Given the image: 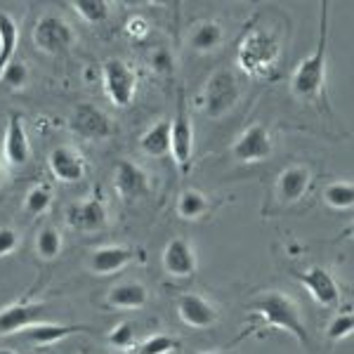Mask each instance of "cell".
Instances as JSON below:
<instances>
[{"instance_id":"obj_38","label":"cell","mask_w":354,"mask_h":354,"mask_svg":"<svg viewBox=\"0 0 354 354\" xmlns=\"http://www.w3.org/2000/svg\"><path fill=\"white\" fill-rule=\"evenodd\" d=\"M3 165L5 163H3V158H0V187H3Z\"/></svg>"},{"instance_id":"obj_35","label":"cell","mask_w":354,"mask_h":354,"mask_svg":"<svg viewBox=\"0 0 354 354\" xmlns=\"http://www.w3.org/2000/svg\"><path fill=\"white\" fill-rule=\"evenodd\" d=\"M125 33H128L130 38H135V41H142V38L149 36V24H147L145 17H130L128 21H125Z\"/></svg>"},{"instance_id":"obj_11","label":"cell","mask_w":354,"mask_h":354,"mask_svg":"<svg viewBox=\"0 0 354 354\" xmlns=\"http://www.w3.org/2000/svg\"><path fill=\"white\" fill-rule=\"evenodd\" d=\"M66 222L78 232H100L109 225V205L102 194H95L85 201L68 205Z\"/></svg>"},{"instance_id":"obj_27","label":"cell","mask_w":354,"mask_h":354,"mask_svg":"<svg viewBox=\"0 0 354 354\" xmlns=\"http://www.w3.org/2000/svg\"><path fill=\"white\" fill-rule=\"evenodd\" d=\"M324 203L330 205L333 210H352L354 205V185L350 180L330 182L324 189Z\"/></svg>"},{"instance_id":"obj_8","label":"cell","mask_w":354,"mask_h":354,"mask_svg":"<svg viewBox=\"0 0 354 354\" xmlns=\"http://www.w3.org/2000/svg\"><path fill=\"white\" fill-rule=\"evenodd\" d=\"M68 128L76 137L88 142L109 140L113 135V121L100 106L90 104V102L73 106V111L68 113Z\"/></svg>"},{"instance_id":"obj_28","label":"cell","mask_w":354,"mask_h":354,"mask_svg":"<svg viewBox=\"0 0 354 354\" xmlns=\"http://www.w3.org/2000/svg\"><path fill=\"white\" fill-rule=\"evenodd\" d=\"M53 205V187L50 185H33L24 196V213L28 218H38V215L48 213V208Z\"/></svg>"},{"instance_id":"obj_34","label":"cell","mask_w":354,"mask_h":354,"mask_svg":"<svg viewBox=\"0 0 354 354\" xmlns=\"http://www.w3.org/2000/svg\"><path fill=\"white\" fill-rule=\"evenodd\" d=\"M19 248V234L12 227H0V258L12 255Z\"/></svg>"},{"instance_id":"obj_39","label":"cell","mask_w":354,"mask_h":354,"mask_svg":"<svg viewBox=\"0 0 354 354\" xmlns=\"http://www.w3.org/2000/svg\"><path fill=\"white\" fill-rule=\"evenodd\" d=\"M0 354H17V352H12V350H5V347H3V350H0Z\"/></svg>"},{"instance_id":"obj_10","label":"cell","mask_w":354,"mask_h":354,"mask_svg":"<svg viewBox=\"0 0 354 354\" xmlns=\"http://www.w3.org/2000/svg\"><path fill=\"white\" fill-rule=\"evenodd\" d=\"M295 279L322 307L333 310L340 305V286L330 270H326L324 265H310L307 270L295 272Z\"/></svg>"},{"instance_id":"obj_23","label":"cell","mask_w":354,"mask_h":354,"mask_svg":"<svg viewBox=\"0 0 354 354\" xmlns=\"http://www.w3.org/2000/svg\"><path fill=\"white\" fill-rule=\"evenodd\" d=\"M222 43H225V28L220 21H201V24H196L189 38L192 50H196L198 55L215 53L222 48Z\"/></svg>"},{"instance_id":"obj_4","label":"cell","mask_w":354,"mask_h":354,"mask_svg":"<svg viewBox=\"0 0 354 354\" xmlns=\"http://www.w3.org/2000/svg\"><path fill=\"white\" fill-rule=\"evenodd\" d=\"M239 100H241V83L234 71L220 68L208 78L203 88V109L208 118L220 121V118L230 116L236 109Z\"/></svg>"},{"instance_id":"obj_16","label":"cell","mask_w":354,"mask_h":354,"mask_svg":"<svg viewBox=\"0 0 354 354\" xmlns=\"http://www.w3.org/2000/svg\"><path fill=\"white\" fill-rule=\"evenodd\" d=\"M113 187H116L118 196L125 198V201H137V198H145L151 192V180L142 165L121 158L116 163V173H113Z\"/></svg>"},{"instance_id":"obj_14","label":"cell","mask_w":354,"mask_h":354,"mask_svg":"<svg viewBox=\"0 0 354 354\" xmlns=\"http://www.w3.org/2000/svg\"><path fill=\"white\" fill-rule=\"evenodd\" d=\"M0 158H3V163L12 165V168H21L31 158V142H28L26 121L21 113H10L3 137V156Z\"/></svg>"},{"instance_id":"obj_7","label":"cell","mask_w":354,"mask_h":354,"mask_svg":"<svg viewBox=\"0 0 354 354\" xmlns=\"http://www.w3.org/2000/svg\"><path fill=\"white\" fill-rule=\"evenodd\" d=\"M33 45L45 55H59L76 43V31L59 15H45L36 21L31 31Z\"/></svg>"},{"instance_id":"obj_29","label":"cell","mask_w":354,"mask_h":354,"mask_svg":"<svg viewBox=\"0 0 354 354\" xmlns=\"http://www.w3.org/2000/svg\"><path fill=\"white\" fill-rule=\"evenodd\" d=\"M182 342L175 335L168 333H153L149 338H145L142 342H137L135 352L137 354H173L180 350Z\"/></svg>"},{"instance_id":"obj_21","label":"cell","mask_w":354,"mask_h":354,"mask_svg":"<svg viewBox=\"0 0 354 354\" xmlns=\"http://www.w3.org/2000/svg\"><path fill=\"white\" fill-rule=\"evenodd\" d=\"M149 302V290L140 281H121L106 290V305L111 310H142Z\"/></svg>"},{"instance_id":"obj_22","label":"cell","mask_w":354,"mask_h":354,"mask_svg":"<svg viewBox=\"0 0 354 354\" xmlns=\"http://www.w3.org/2000/svg\"><path fill=\"white\" fill-rule=\"evenodd\" d=\"M140 149L151 158H161L170 153V118H161L142 133Z\"/></svg>"},{"instance_id":"obj_18","label":"cell","mask_w":354,"mask_h":354,"mask_svg":"<svg viewBox=\"0 0 354 354\" xmlns=\"http://www.w3.org/2000/svg\"><path fill=\"white\" fill-rule=\"evenodd\" d=\"M45 322V305L43 302L19 300L0 310V335H12L26 330L33 324Z\"/></svg>"},{"instance_id":"obj_15","label":"cell","mask_w":354,"mask_h":354,"mask_svg":"<svg viewBox=\"0 0 354 354\" xmlns=\"http://www.w3.org/2000/svg\"><path fill=\"white\" fill-rule=\"evenodd\" d=\"M48 168L55 180L64 182V185H76L88 173L83 153L68 145L53 147V151L48 153Z\"/></svg>"},{"instance_id":"obj_12","label":"cell","mask_w":354,"mask_h":354,"mask_svg":"<svg viewBox=\"0 0 354 354\" xmlns=\"http://www.w3.org/2000/svg\"><path fill=\"white\" fill-rule=\"evenodd\" d=\"M161 265L163 272L173 279H189L198 270V255L192 241H187L185 236H175L165 243L161 253Z\"/></svg>"},{"instance_id":"obj_31","label":"cell","mask_w":354,"mask_h":354,"mask_svg":"<svg viewBox=\"0 0 354 354\" xmlns=\"http://www.w3.org/2000/svg\"><path fill=\"white\" fill-rule=\"evenodd\" d=\"M106 342L113 350H135L137 347V328L133 322H118L109 333H106Z\"/></svg>"},{"instance_id":"obj_36","label":"cell","mask_w":354,"mask_h":354,"mask_svg":"<svg viewBox=\"0 0 354 354\" xmlns=\"http://www.w3.org/2000/svg\"><path fill=\"white\" fill-rule=\"evenodd\" d=\"M151 64L156 71H161V73H168L170 68H173V57H170L168 50H156L151 57Z\"/></svg>"},{"instance_id":"obj_26","label":"cell","mask_w":354,"mask_h":354,"mask_svg":"<svg viewBox=\"0 0 354 354\" xmlns=\"http://www.w3.org/2000/svg\"><path fill=\"white\" fill-rule=\"evenodd\" d=\"M62 248H64V236H62V232L57 227L48 225L36 234V253L41 260H57Z\"/></svg>"},{"instance_id":"obj_40","label":"cell","mask_w":354,"mask_h":354,"mask_svg":"<svg viewBox=\"0 0 354 354\" xmlns=\"http://www.w3.org/2000/svg\"><path fill=\"white\" fill-rule=\"evenodd\" d=\"M38 354H45V352H38Z\"/></svg>"},{"instance_id":"obj_6","label":"cell","mask_w":354,"mask_h":354,"mask_svg":"<svg viewBox=\"0 0 354 354\" xmlns=\"http://www.w3.org/2000/svg\"><path fill=\"white\" fill-rule=\"evenodd\" d=\"M102 85L113 106L128 109L137 95V71L123 59H106L102 64Z\"/></svg>"},{"instance_id":"obj_24","label":"cell","mask_w":354,"mask_h":354,"mask_svg":"<svg viewBox=\"0 0 354 354\" xmlns=\"http://www.w3.org/2000/svg\"><path fill=\"white\" fill-rule=\"evenodd\" d=\"M177 215H180L182 220L187 222H194V220H201L203 215L210 213V208H213V203H210V198L205 196L203 192L198 189H182L180 196H177Z\"/></svg>"},{"instance_id":"obj_1","label":"cell","mask_w":354,"mask_h":354,"mask_svg":"<svg viewBox=\"0 0 354 354\" xmlns=\"http://www.w3.org/2000/svg\"><path fill=\"white\" fill-rule=\"evenodd\" d=\"M245 310L250 312V317L258 319L262 326L267 328H279L283 333H290L295 340L300 342V347L312 352V338L307 333V326L302 322V314L295 298H290L283 290H265V293L255 295L253 300L245 305Z\"/></svg>"},{"instance_id":"obj_2","label":"cell","mask_w":354,"mask_h":354,"mask_svg":"<svg viewBox=\"0 0 354 354\" xmlns=\"http://www.w3.org/2000/svg\"><path fill=\"white\" fill-rule=\"evenodd\" d=\"M328 21H330V3H322V17H319V38L314 53L295 66L290 76V93L305 102H322L326 90V53H328Z\"/></svg>"},{"instance_id":"obj_37","label":"cell","mask_w":354,"mask_h":354,"mask_svg":"<svg viewBox=\"0 0 354 354\" xmlns=\"http://www.w3.org/2000/svg\"><path fill=\"white\" fill-rule=\"evenodd\" d=\"M203 354H234V352H225V350H215V352H203Z\"/></svg>"},{"instance_id":"obj_13","label":"cell","mask_w":354,"mask_h":354,"mask_svg":"<svg viewBox=\"0 0 354 354\" xmlns=\"http://www.w3.org/2000/svg\"><path fill=\"white\" fill-rule=\"evenodd\" d=\"M177 317L185 326L196 328V330H205L220 322V310L213 305L208 298L198 293H185L177 298Z\"/></svg>"},{"instance_id":"obj_33","label":"cell","mask_w":354,"mask_h":354,"mask_svg":"<svg viewBox=\"0 0 354 354\" xmlns=\"http://www.w3.org/2000/svg\"><path fill=\"white\" fill-rule=\"evenodd\" d=\"M354 330V317L352 312H338L326 326V338L330 342H342L345 338H350Z\"/></svg>"},{"instance_id":"obj_17","label":"cell","mask_w":354,"mask_h":354,"mask_svg":"<svg viewBox=\"0 0 354 354\" xmlns=\"http://www.w3.org/2000/svg\"><path fill=\"white\" fill-rule=\"evenodd\" d=\"M312 187V170L307 165H288L283 168L277 177V187H274V198L281 205H293L300 198H305V194Z\"/></svg>"},{"instance_id":"obj_9","label":"cell","mask_w":354,"mask_h":354,"mask_svg":"<svg viewBox=\"0 0 354 354\" xmlns=\"http://www.w3.org/2000/svg\"><path fill=\"white\" fill-rule=\"evenodd\" d=\"M274 153L272 133L262 123H253L234 140L232 156L239 163H262Z\"/></svg>"},{"instance_id":"obj_19","label":"cell","mask_w":354,"mask_h":354,"mask_svg":"<svg viewBox=\"0 0 354 354\" xmlns=\"http://www.w3.org/2000/svg\"><path fill=\"white\" fill-rule=\"evenodd\" d=\"M137 258V253L130 245H118V243H106L100 245L90 253L88 258V270L95 277H111V274L125 270Z\"/></svg>"},{"instance_id":"obj_3","label":"cell","mask_w":354,"mask_h":354,"mask_svg":"<svg viewBox=\"0 0 354 354\" xmlns=\"http://www.w3.org/2000/svg\"><path fill=\"white\" fill-rule=\"evenodd\" d=\"M279 59V43L265 28H250L236 53V64L248 76H267Z\"/></svg>"},{"instance_id":"obj_25","label":"cell","mask_w":354,"mask_h":354,"mask_svg":"<svg viewBox=\"0 0 354 354\" xmlns=\"http://www.w3.org/2000/svg\"><path fill=\"white\" fill-rule=\"evenodd\" d=\"M17 43H19V28H17V21L8 12L0 10V76H3L5 66L15 59Z\"/></svg>"},{"instance_id":"obj_5","label":"cell","mask_w":354,"mask_h":354,"mask_svg":"<svg viewBox=\"0 0 354 354\" xmlns=\"http://www.w3.org/2000/svg\"><path fill=\"white\" fill-rule=\"evenodd\" d=\"M170 153L182 175H187L194 165V125L187 111L185 93H177V111L170 121Z\"/></svg>"},{"instance_id":"obj_30","label":"cell","mask_w":354,"mask_h":354,"mask_svg":"<svg viewBox=\"0 0 354 354\" xmlns=\"http://www.w3.org/2000/svg\"><path fill=\"white\" fill-rule=\"evenodd\" d=\"M71 8L88 24H100L109 17V3L106 0H73Z\"/></svg>"},{"instance_id":"obj_20","label":"cell","mask_w":354,"mask_h":354,"mask_svg":"<svg viewBox=\"0 0 354 354\" xmlns=\"http://www.w3.org/2000/svg\"><path fill=\"white\" fill-rule=\"evenodd\" d=\"M90 330L88 326H78V324H55V322H41L33 324L26 330H21V338H24L28 345L33 347H48L55 345V342L68 338V335L76 333H85Z\"/></svg>"},{"instance_id":"obj_32","label":"cell","mask_w":354,"mask_h":354,"mask_svg":"<svg viewBox=\"0 0 354 354\" xmlns=\"http://www.w3.org/2000/svg\"><path fill=\"white\" fill-rule=\"evenodd\" d=\"M28 78H31V73H28V64H26V62L12 59L8 66H5L0 81H3V85H8L10 90H24L26 85H28Z\"/></svg>"}]
</instances>
